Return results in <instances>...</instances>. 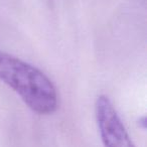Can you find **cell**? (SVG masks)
Masks as SVG:
<instances>
[{"label": "cell", "instance_id": "6da1fadb", "mask_svg": "<svg viewBox=\"0 0 147 147\" xmlns=\"http://www.w3.org/2000/svg\"><path fill=\"white\" fill-rule=\"evenodd\" d=\"M0 81L38 115H51L59 106L57 88L34 65L0 51Z\"/></svg>", "mask_w": 147, "mask_h": 147}, {"label": "cell", "instance_id": "7a4b0ae2", "mask_svg": "<svg viewBox=\"0 0 147 147\" xmlns=\"http://www.w3.org/2000/svg\"><path fill=\"white\" fill-rule=\"evenodd\" d=\"M95 117L104 147H135L116 108L106 95L97 98Z\"/></svg>", "mask_w": 147, "mask_h": 147}]
</instances>
